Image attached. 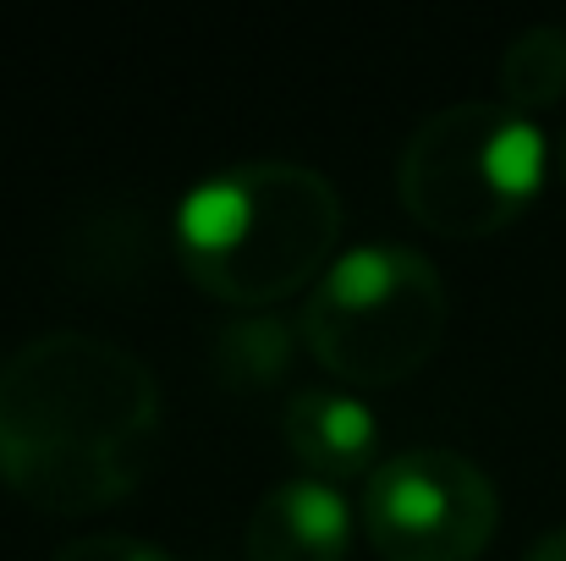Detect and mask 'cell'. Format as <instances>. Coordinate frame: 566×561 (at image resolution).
<instances>
[{
  "label": "cell",
  "mask_w": 566,
  "mask_h": 561,
  "mask_svg": "<svg viewBox=\"0 0 566 561\" xmlns=\"http://www.w3.org/2000/svg\"><path fill=\"white\" fill-rule=\"evenodd\" d=\"M556 166H562V183H566V133H562V144H556Z\"/></svg>",
  "instance_id": "7c38bea8"
},
{
  "label": "cell",
  "mask_w": 566,
  "mask_h": 561,
  "mask_svg": "<svg viewBox=\"0 0 566 561\" xmlns=\"http://www.w3.org/2000/svg\"><path fill=\"white\" fill-rule=\"evenodd\" d=\"M292 353H297V336L275 314H242L214 336V374L226 385L264 391L292 370Z\"/></svg>",
  "instance_id": "9c48e42d"
},
{
  "label": "cell",
  "mask_w": 566,
  "mask_h": 561,
  "mask_svg": "<svg viewBox=\"0 0 566 561\" xmlns=\"http://www.w3.org/2000/svg\"><path fill=\"white\" fill-rule=\"evenodd\" d=\"M545 138L501 100H468L434 111L396 160L401 209L451 242H479L523 220L545 187Z\"/></svg>",
  "instance_id": "277c9868"
},
{
  "label": "cell",
  "mask_w": 566,
  "mask_h": 561,
  "mask_svg": "<svg viewBox=\"0 0 566 561\" xmlns=\"http://www.w3.org/2000/svg\"><path fill=\"white\" fill-rule=\"evenodd\" d=\"M523 561H566V529H551V534H539L534 546H528V557Z\"/></svg>",
  "instance_id": "8fae6325"
},
{
  "label": "cell",
  "mask_w": 566,
  "mask_h": 561,
  "mask_svg": "<svg viewBox=\"0 0 566 561\" xmlns=\"http://www.w3.org/2000/svg\"><path fill=\"white\" fill-rule=\"evenodd\" d=\"M353 557V507L336 485L286 479L259 496L248 518V561H347Z\"/></svg>",
  "instance_id": "52a82bcc"
},
{
  "label": "cell",
  "mask_w": 566,
  "mask_h": 561,
  "mask_svg": "<svg viewBox=\"0 0 566 561\" xmlns=\"http://www.w3.org/2000/svg\"><path fill=\"white\" fill-rule=\"evenodd\" d=\"M281 440L319 485H347V479H364L379 468V418L369 413V402H358L353 391H336V385L286 396Z\"/></svg>",
  "instance_id": "8992f818"
},
{
  "label": "cell",
  "mask_w": 566,
  "mask_h": 561,
  "mask_svg": "<svg viewBox=\"0 0 566 561\" xmlns=\"http://www.w3.org/2000/svg\"><path fill=\"white\" fill-rule=\"evenodd\" d=\"M160 440L144 359L88 331H50L0 364V485L55 518L127 501Z\"/></svg>",
  "instance_id": "6da1fadb"
},
{
  "label": "cell",
  "mask_w": 566,
  "mask_h": 561,
  "mask_svg": "<svg viewBox=\"0 0 566 561\" xmlns=\"http://www.w3.org/2000/svg\"><path fill=\"white\" fill-rule=\"evenodd\" d=\"M451 298L440 270L401 242L342 253L303 303V347L342 385L385 391L418 374L446 342Z\"/></svg>",
  "instance_id": "3957f363"
},
{
  "label": "cell",
  "mask_w": 566,
  "mask_h": 561,
  "mask_svg": "<svg viewBox=\"0 0 566 561\" xmlns=\"http://www.w3.org/2000/svg\"><path fill=\"white\" fill-rule=\"evenodd\" d=\"M342 198L308 166L248 160L214 172L177 204V259L203 298L270 309L336 264Z\"/></svg>",
  "instance_id": "7a4b0ae2"
},
{
  "label": "cell",
  "mask_w": 566,
  "mask_h": 561,
  "mask_svg": "<svg viewBox=\"0 0 566 561\" xmlns=\"http://www.w3.org/2000/svg\"><path fill=\"white\" fill-rule=\"evenodd\" d=\"M495 529L490 474L451 446H407L364 485V540L379 561H479Z\"/></svg>",
  "instance_id": "5b68a950"
},
{
  "label": "cell",
  "mask_w": 566,
  "mask_h": 561,
  "mask_svg": "<svg viewBox=\"0 0 566 561\" xmlns=\"http://www.w3.org/2000/svg\"><path fill=\"white\" fill-rule=\"evenodd\" d=\"M501 105L517 116L551 111L566 94V28H523L501 55Z\"/></svg>",
  "instance_id": "ba28073f"
},
{
  "label": "cell",
  "mask_w": 566,
  "mask_h": 561,
  "mask_svg": "<svg viewBox=\"0 0 566 561\" xmlns=\"http://www.w3.org/2000/svg\"><path fill=\"white\" fill-rule=\"evenodd\" d=\"M50 561H177V557L149 546V540H133V534H77Z\"/></svg>",
  "instance_id": "30bf717a"
}]
</instances>
